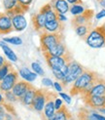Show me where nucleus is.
<instances>
[{
	"instance_id": "37998d69",
	"label": "nucleus",
	"mask_w": 105,
	"mask_h": 120,
	"mask_svg": "<svg viewBox=\"0 0 105 120\" xmlns=\"http://www.w3.org/2000/svg\"><path fill=\"white\" fill-rule=\"evenodd\" d=\"M98 2H99V5L105 8V0H98Z\"/></svg>"
},
{
	"instance_id": "6e6552de",
	"label": "nucleus",
	"mask_w": 105,
	"mask_h": 120,
	"mask_svg": "<svg viewBox=\"0 0 105 120\" xmlns=\"http://www.w3.org/2000/svg\"><path fill=\"white\" fill-rule=\"evenodd\" d=\"M46 96H47V90L45 89H37L36 95L33 101V104L31 109L37 112H42L44 110V106L46 104Z\"/></svg>"
},
{
	"instance_id": "aec40b11",
	"label": "nucleus",
	"mask_w": 105,
	"mask_h": 120,
	"mask_svg": "<svg viewBox=\"0 0 105 120\" xmlns=\"http://www.w3.org/2000/svg\"><path fill=\"white\" fill-rule=\"evenodd\" d=\"M54 117L56 120H72L71 113L65 105H62L58 110H56Z\"/></svg>"
},
{
	"instance_id": "9b49d317",
	"label": "nucleus",
	"mask_w": 105,
	"mask_h": 120,
	"mask_svg": "<svg viewBox=\"0 0 105 120\" xmlns=\"http://www.w3.org/2000/svg\"><path fill=\"white\" fill-rule=\"evenodd\" d=\"M32 87H33V85L31 83H29L25 80H20L19 79V81L15 84V86L13 87V89H12V92H13L14 95L20 100L21 98L23 97V95Z\"/></svg>"
},
{
	"instance_id": "423d86ee",
	"label": "nucleus",
	"mask_w": 105,
	"mask_h": 120,
	"mask_svg": "<svg viewBox=\"0 0 105 120\" xmlns=\"http://www.w3.org/2000/svg\"><path fill=\"white\" fill-rule=\"evenodd\" d=\"M19 77H20V74L18 73V71L15 69H12L10 72L0 81V90H1L3 93L12 91V89L15 86V84L19 81Z\"/></svg>"
},
{
	"instance_id": "ea45409f",
	"label": "nucleus",
	"mask_w": 105,
	"mask_h": 120,
	"mask_svg": "<svg viewBox=\"0 0 105 120\" xmlns=\"http://www.w3.org/2000/svg\"><path fill=\"white\" fill-rule=\"evenodd\" d=\"M57 20L60 22H65L67 20V18L65 17V15H61V14H57Z\"/></svg>"
},
{
	"instance_id": "f3484780",
	"label": "nucleus",
	"mask_w": 105,
	"mask_h": 120,
	"mask_svg": "<svg viewBox=\"0 0 105 120\" xmlns=\"http://www.w3.org/2000/svg\"><path fill=\"white\" fill-rule=\"evenodd\" d=\"M51 5L57 14L65 15L70 10V6L66 0H52Z\"/></svg>"
},
{
	"instance_id": "a878e982",
	"label": "nucleus",
	"mask_w": 105,
	"mask_h": 120,
	"mask_svg": "<svg viewBox=\"0 0 105 120\" xmlns=\"http://www.w3.org/2000/svg\"><path fill=\"white\" fill-rule=\"evenodd\" d=\"M12 69H14V68H13V67H12L11 63H9L8 61H6V63L2 65L1 68H0V80H2Z\"/></svg>"
},
{
	"instance_id": "7c9ffc66",
	"label": "nucleus",
	"mask_w": 105,
	"mask_h": 120,
	"mask_svg": "<svg viewBox=\"0 0 105 120\" xmlns=\"http://www.w3.org/2000/svg\"><path fill=\"white\" fill-rule=\"evenodd\" d=\"M52 74H54L56 80L60 81V82L64 79V77H65V74L62 72L61 69H52Z\"/></svg>"
},
{
	"instance_id": "4c0bfd02",
	"label": "nucleus",
	"mask_w": 105,
	"mask_h": 120,
	"mask_svg": "<svg viewBox=\"0 0 105 120\" xmlns=\"http://www.w3.org/2000/svg\"><path fill=\"white\" fill-rule=\"evenodd\" d=\"M104 17H105V9L101 10L100 12H98V13L95 15V19L96 20H100V19H102V18H104Z\"/></svg>"
},
{
	"instance_id": "6ab92c4d",
	"label": "nucleus",
	"mask_w": 105,
	"mask_h": 120,
	"mask_svg": "<svg viewBox=\"0 0 105 120\" xmlns=\"http://www.w3.org/2000/svg\"><path fill=\"white\" fill-rule=\"evenodd\" d=\"M40 12L45 14L47 22H52V21H57V13L52 9L51 3L45 4L42 8L40 9Z\"/></svg>"
},
{
	"instance_id": "2f4dec72",
	"label": "nucleus",
	"mask_w": 105,
	"mask_h": 120,
	"mask_svg": "<svg viewBox=\"0 0 105 120\" xmlns=\"http://www.w3.org/2000/svg\"><path fill=\"white\" fill-rule=\"evenodd\" d=\"M18 1H19V3H20V5L21 6V7L25 10V12H27L33 0H18Z\"/></svg>"
},
{
	"instance_id": "7ed1b4c3",
	"label": "nucleus",
	"mask_w": 105,
	"mask_h": 120,
	"mask_svg": "<svg viewBox=\"0 0 105 120\" xmlns=\"http://www.w3.org/2000/svg\"><path fill=\"white\" fill-rule=\"evenodd\" d=\"M86 43L91 48L99 49L105 46V26H96L85 38Z\"/></svg>"
},
{
	"instance_id": "1a4fd4ad",
	"label": "nucleus",
	"mask_w": 105,
	"mask_h": 120,
	"mask_svg": "<svg viewBox=\"0 0 105 120\" xmlns=\"http://www.w3.org/2000/svg\"><path fill=\"white\" fill-rule=\"evenodd\" d=\"M93 15H94V13H93L92 10L87 9L82 15L75 16L73 18L72 21H71L72 26L75 28L76 26H84V25H89V23H91V19H92Z\"/></svg>"
},
{
	"instance_id": "f257e3e1",
	"label": "nucleus",
	"mask_w": 105,
	"mask_h": 120,
	"mask_svg": "<svg viewBox=\"0 0 105 120\" xmlns=\"http://www.w3.org/2000/svg\"><path fill=\"white\" fill-rule=\"evenodd\" d=\"M98 78L99 75L96 72L89 69H85L82 75L73 83L71 89H70V95L76 96L81 94L82 97L86 96L87 94H89Z\"/></svg>"
},
{
	"instance_id": "dca6fc26",
	"label": "nucleus",
	"mask_w": 105,
	"mask_h": 120,
	"mask_svg": "<svg viewBox=\"0 0 105 120\" xmlns=\"http://www.w3.org/2000/svg\"><path fill=\"white\" fill-rule=\"evenodd\" d=\"M63 29H64L63 23L57 20L52 22H47L43 31L50 32V33H62Z\"/></svg>"
},
{
	"instance_id": "de8ad7c7",
	"label": "nucleus",
	"mask_w": 105,
	"mask_h": 120,
	"mask_svg": "<svg viewBox=\"0 0 105 120\" xmlns=\"http://www.w3.org/2000/svg\"><path fill=\"white\" fill-rule=\"evenodd\" d=\"M5 120H12V119H9V118H6Z\"/></svg>"
},
{
	"instance_id": "09e8293b",
	"label": "nucleus",
	"mask_w": 105,
	"mask_h": 120,
	"mask_svg": "<svg viewBox=\"0 0 105 120\" xmlns=\"http://www.w3.org/2000/svg\"><path fill=\"white\" fill-rule=\"evenodd\" d=\"M0 91H1V90H0Z\"/></svg>"
},
{
	"instance_id": "5701e85b",
	"label": "nucleus",
	"mask_w": 105,
	"mask_h": 120,
	"mask_svg": "<svg viewBox=\"0 0 105 120\" xmlns=\"http://www.w3.org/2000/svg\"><path fill=\"white\" fill-rule=\"evenodd\" d=\"M91 25L92 23H89V25H84V26H79L75 27L76 34L80 37L86 38L87 35L91 31Z\"/></svg>"
},
{
	"instance_id": "f8f14e48",
	"label": "nucleus",
	"mask_w": 105,
	"mask_h": 120,
	"mask_svg": "<svg viewBox=\"0 0 105 120\" xmlns=\"http://www.w3.org/2000/svg\"><path fill=\"white\" fill-rule=\"evenodd\" d=\"M14 30L12 19L6 14L0 12V34H8Z\"/></svg>"
},
{
	"instance_id": "0eeeda50",
	"label": "nucleus",
	"mask_w": 105,
	"mask_h": 120,
	"mask_svg": "<svg viewBox=\"0 0 105 120\" xmlns=\"http://www.w3.org/2000/svg\"><path fill=\"white\" fill-rule=\"evenodd\" d=\"M56 95L51 91L47 90V96H46V104L44 106V116L48 119L55 116L56 113V107H55V100L56 99Z\"/></svg>"
},
{
	"instance_id": "ddd939ff",
	"label": "nucleus",
	"mask_w": 105,
	"mask_h": 120,
	"mask_svg": "<svg viewBox=\"0 0 105 120\" xmlns=\"http://www.w3.org/2000/svg\"><path fill=\"white\" fill-rule=\"evenodd\" d=\"M31 22H32V25H33V27L36 31H41V30H44V27H45V25L47 22V20H46V16L44 13L39 11V13H36V14H33L32 17H31Z\"/></svg>"
},
{
	"instance_id": "20e7f679",
	"label": "nucleus",
	"mask_w": 105,
	"mask_h": 120,
	"mask_svg": "<svg viewBox=\"0 0 105 120\" xmlns=\"http://www.w3.org/2000/svg\"><path fill=\"white\" fill-rule=\"evenodd\" d=\"M85 71V68L82 64H80L76 61H71L68 63V70L64 77V79L61 81L62 87H66L70 83H74L76 79H78Z\"/></svg>"
},
{
	"instance_id": "f03ea898",
	"label": "nucleus",
	"mask_w": 105,
	"mask_h": 120,
	"mask_svg": "<svg viewBox=\"0 0 105 120\" xmlns=\"http://www.w3.org/2000/svg\"><path fill=\"white\" fill-rule=\"evenodd\" d=\"M61 43H64L63 33H50L43 31L40 34V49L43 53L49 52Z\"/></svg>"
},
{
	"instance_id": "a19ab883",
	"label": "nucleus",
	"mask_w": 105,
	"mask_h": 120,
	"mask_svg": "<svg viewBox=\"0 0 105 120\" xmlns=\"http://www.w3.org/2000/svg\"><path fill=\"white\" fill-rule=\"evenodd\" d=\"M93 114H94V116H95L98 120H105V116H102V115L98 114V113H96V112H93Z\"/></svg>"
},
{
	"instance_id": "79ce46f5",
	"label": "nucleus",
	"mask_w": 105,
	"mask_h": 120,
	"mask_svg": "<svg viewBox=\"0 0 105 120\" xmlns=\"http://www.w3.org/2000/svg\"><path fill=\"white\" fill-rule=\"evenodd\" d=\"M5 63H6V60H5V59H4V58H3L1 55H0V68H1L2 65L5 64Z\"/></svg>"
},
{
	"instance_id": "cd10ccee",
	"label": "nucleus",
	"mask_w": 105,
	"mask_h": 120,
	"mask_svg": "<svg viewBox=\"0 0 105 120\" xmlns=\"http://www.w3.org/2000/svg\"><path fill=\"white\" fill-rule=\"evenodd\" d=\"M4 42H8V43H11V44H13V45H21L22 43V40L21 38L20 37H5L3 39Z\"/></svg>"
},
{
	"instance_id": "c9c22d12",
	"label": "nucleus",
	"mask_w": 105,
	"mask_h": 120,
	"mask_svg": "<svg viewBox=\"0 0 105 120\" xmlns=\"http://www.w3.org/2000/svg\"><path fill=\"white\" fill-rule=\"evenodd\" d=\"M60 96L61 98H63V100L65 101L67 104H70V103H71V98H70V96H68L67 94H65V93H61V92H60Z\"/></svg>"
},
{
	"instance_id": "393cba45",
	"label": "nucleus",
	"mask_w": 105,
	"mask_h": 120,
	"mask_svg": "<svg viewBox=\"0 0 105 120\" xmlns=\"http://www.w3.org/2000/svg\"><path fill=\"white\" fill-rule=\"evenodd\" d=\"M19 5H20V3L18 0H4L3 1V6H4L6 12L13 11Z\"/></svg>"
},
{
	"instance_id": "e433bc0d",
	"label": "nucleus",
	"mask_w": 105,
	"mask_h": 120,
	"mask_svg": "<svg viewBox=\"0 0 105 120\" xmlns=\"http://www.w3.org/2000/svg\"><path fill=\"white\" fill-rule=\"evenodd\" d=\"M54 87H55V89L56 90L57 92H61L62 91V85H61V83H60V82H54Z\"/></svg>"
},
{
	"instance_id": "4468645a",
	"label": "nucleus",
	"mask_w": 105,
	"mask_h": 120,
	"mask_svg": "<svg viewBox=\"0 0 105 120\" xmlns=\"http://www.w3.org/2000/svg\"><path fill=\"white\" fill-rule=\"evenodd\" d=\"M86 96H105V80L99 77L95 81L94 85L89 92V94H87Z\"/></svg>"
},
{
	"instance_id": "72a5a7b5",
	"label": "nucleus",
	"mask_w": 105,
	"mask_h": 120,
	"mask_svg": "<svg viewBox=\"0 0 105 120\" xmlns=\"http://www.w3.org/2000/svg\"><path fill=\"white\" fill-rule=\"evenodd\" d=\"M42 84L46 87H51V86H54V83L50 78H43L42 80Z\"/></svg>"
},
{
	"instance_id": "9d476101",
	"label": "nucleus",
	"mask_w": 105,
	"mask_h": 120,
	"mask_svg": "<svg viewBox=\"0 0 105 120\" xmlns=\"http://www.w3.org/2000/svg\"><path fill=\"white\" fill-rule=\"evenodd\" d=\"M83 101L86 105L92 109L105 107V96H85Z\"/></svg>"
},
{
	"instance_id": "3c124183",
	"label": "nucleus",
	"mask_w": 105,
	"mask_h": 120,
	"mask_svg": "<svg viewBox=\"0 0 105 120\" xmlns=\"http://www.w3.org/2000/svg\"><path fill=\"white\" fill-rule=\"evenodd\" d=\"M97 1H98V0H97Z\"/></svg>"
},
{
	"instance_id": "b1692460",
	"label": "nucleus",
	"mask_w": 105,
	"mask_h": 120,
	"mask_svg": "<svg viewBox=\"0 0 105 120\" xmlns=\"http://www.w3.org/2000/svg\"><path fill=\"white\" fill-rule=\"evenodd\" d=\"M78 117H79V120H98L94 116L93 112H91L86 109H80Z\"/></svg>"
},
{
	"instance_id": "2eb2a0df",
	"label": "nucleus",
	"mask_w": 105,
	"mask_h": 120,
	"mask_svg": "<svg viewBox=\"0 0 105 120\" xmlns=\"http://www.w3.org/2000/svg\"><path fill=\"white\" fill-rule=\"evenodd\" d=\"M12 19V25L15 30L17 31H22L24 30L27 26V22L24 18L23 14H20V15H16L14 17L11 18Z\"/></svg>"
},
{
	"instance_id": "473e14b6",
	"label": "nucleus",
	"mask_w": 105,
	"mask_h": 120,
	"mask_svg": "<svg viewBox=\"0 0 105 120\" xmlns=\"http://www.w3.org/2000/svg\"><path fill=\"white\" fill-rule=\"evenodd\" d=\"M7 117V111L2 104H0V120H5Z\"/></svg>"
},
{
	"instance_id": "a211bd4d",
	"label": "nucleus",
	"mask_w": 105,
	"mask_h": 120,
	"mask_svg": "<svg viewBox=\"0 0 105 120\" xmlns=\"http://www.w3.org/2000/svg\"><path fill=\"white\" fill-rule=\"evenodd\" d=\"M36 90L37 89L33 86L32 88L29 89L28 91L24 95H23V97L21 98L19 101H21L22 105H24L26 106H29L31 109L32 104H33V101H34V98H35V95H36Z\"/></svg>"
},
{
	"instance_id": "8fccbe9b",
	"label": "nucleus",
	"mask_w": 105,
	"mask_h": 120,
	"mask_svg": "<svg viewBox=\"0 0 105 120\" xmlns=\"http://www.w3.org/2000/svg\"><path fill=\"white\" fill-rule=\"evenodd\" d=\"M0 81H1V80H0Z\"/></svg>"
},
{
	"instance_id": "c85d7f7f",
	"label": "nucleus",
	"mask_w": 105,
	"mask_h": 120,
	"mask_svg": "<svg viewBox=\"0 0 105 120\" xmlns=\"http://www.w3.org/2000/svg\"><path fill=\"white\" fill-rule=\"evenodd\" d=\"M4 99L7 101H10V103H16L17 101H19V99L16 97V96L14 95V93L12 92V91L4 93Z\"/></svg>"
},
{
	"instance_id": "412c9836",
	"label": "nucleus",
	"mask_w": 105,
	"mask_h": 120,
	"mask_svg": "<svg viewBox=\"0 0 105 120\" xmlns=\"http://www.w3.org/2000/svg\"><path fill=\"white\" fill-rule=\"evenodd\" d=\"M0 47L2 48V50H3V52H4V54L6 55V57H7L10 61H12V62H14V63H16L17 61H18V57H17V55L14 53V51L11 49V48L6 44V43H4V41H0Z\"/></svg>"
},
{
	"instance_id": "4be33fe9",
	"label": "nucleus",
	"mask_w": 105,
	"mask_h": 120,
	"mask_svg": "<svg viewBox=\"0 0 105 120\" xmlns=\"http://www.w3.org/2000/svg\"><path fill=\"white\" fill-rule=\"evenodd\" d=\"M20 76H21L23 79H24L25 81L27 82H33L35 79L37 78V74L35 72H32V71H30L28 68H21L20 69Z\"/></svg>"
},
{
	"instance_id": "58836bf2",
	"label": "nucleus",
	"mask_w": 105,
	"mask_h": 120,
	"mask_svg": "<svg viewBox=\"0 0 105 120\" xmlns=\"http://www.w3.org/2000/svg\"><path fill=\"white\" fill-rule=\"evenodd\" d=\"M68 2V4H72V5H75V4H78V5H82L83 4V1L82 0H66Z\"/></svg>"
},
{
	"instance_id": "a18cd8bd",
	"label": "nucleus",
	"mask_w": 105,
	"mask_h": 120,
	"mask_svg": "<svg viewBox=\"0 0 105 120\" xmlns=\"http://www.w3.org/2000/svg\"><path fill=\"white\" fill-rule=\"evenodd\" d=\"M100 112H102V113H105V107H100V109H97Z\"/></svg>"
},
{
	"instance_id": "39448f33",
	"label": "nucleus",
	"mask_w": 105,
	"mask_h": 120,
	"mask_svg": "<svg viewBox=\"0 0 105 120\" xmlns=\"http://www.w3.org/2000/svg\"><path fill=\"white\" fill-rule=\"evenodd\" d=\"M43 56L46 60L47 64L50 67V68L52 69H61L64 65L67 64L72 61V56L69 52L66 53L64 56H52L49 53H43Z\"/></svg>"
},
{
	"instance_id": "c756f323",
	"label": "nucleus",
	"mask_w": 105,
	"mask_h": 120,
	"mask_svg": "<svg viewBox=\"0 0 105 120\" xmlns=\"http://www.w3.org/2000/svg\"><path fill=\"white\" fill-rule=\"evenodd\" d=\"M31 68H32V69H33V71L36 74H38V75H44V70H43V68L40 67V64H37V63H32L31 64Z\"/></svg>"
},
{
	"instance_id": "bb28decb",
	"label": "nucleus",
	"mask_w": 105,
	"mask_h": 120,
	"mask_svg": "<svg viewBox=\"0 0 105 120\" xmlns=\"http://www.w3.org/2000/svg\"><path fill=\"white\" fill-rule=\"evenodd\" d=\"M70 13H71L73 16H79V15H82L86 11V9L84 8L83 5H78V4H75V5H72L70 7Z\"/></svg>"
},
{
	"instance_id": "49530a36",
	"label": "nucleus",
	"mask_w": 105,
	"mask_h": 120,
	"mask_svg": "<svg viewBox=\"0 0 105 120\" xmlns=\"http://www.w3.org/2000/svg\"><path fill=\"white\" fill-rule=\"evenodd\" d=\"M46 120H56V119H55V117H52V118H48V119L46 118Z\"/></svg>"
},
{
	"instance_id": "f704fd0d",
	"label": "nucleus",
	"mask_w": 105,
	"mask_h": 120,
	"mask_svg": "<svg viewBox=\"0 0 105 120\" xmlns=\"http://www.w3.org/2000/svg\"><path fill=\"white\" fill-rule=\"evenodd\" d=\"M62 105H62V101H61L60 99L56 98V99L55 100V107H56V110H58Z\"/></svg>"
},
{
	"instance_id": "c03bdc74",
	"label": "nucleus",
	"mask_w": 105,
	"mask_h": 120,
	"mask_svg": "<svg viewBox=\"0 0 105 120\" xmlns=\"http://www.w3.org/2000/svg\"><path fill=\"white\" fill-rule=\"evenodd\" d=\"M4 101H5V99L3 98V96H2L1 94H0V104H3Z\"/></svg>"
}]
</instances>
